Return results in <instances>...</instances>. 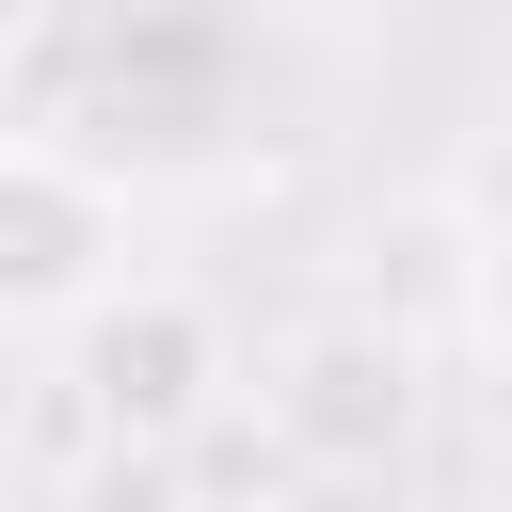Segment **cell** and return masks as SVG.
Segmentation results:
<instances>
[{"label":"cell","mask_w":512,"mask_h":512,"mask_svg":"<svg viewBox=\"0 0 512 512\" xmlns=\"http://www.w3.org/2000/svg\"><path fill=\"white\" fill-rule=\"evenodd\" d=\"M64 384H80V432H144V448H208V416L256 384L224 304L208 288H160L128 272L96 320H64Z\"/></svg>","instance_id":"cell-2"},{"label":"cell","mask_w":512,"mask_h":512,"mask_svg":"<svg viewBox=\"0 0 512 512\" xmlns=\"http://www.w3.org/2000/svg\"><path fill=\"white\" fill-rule=\"evenodd\" d=\"M32 32H48V0H0V80L32 64Z\"/></svg>","instance_id":"cell-5"},{"label":"cell","mask_w":512,"mask_h":512,"mask_svg":"<svg viewBox=\"0 0 512 512\" xmlns=\"http://www.w3.org/2000/svg\"><path fill=\"white\" fill-rule=\"evenodd\" d=\"M144 224H128V176L80 160V144H32L0 128V336H64L128 288Z\"/></svg>","instance_id":"cell-3"},{"label":"cell","mask_w":512,"mask_h":512,"mask_svg":"<svg viewBox=\"0 0 512 512\" xmlns=\"http://www.w3.org/2000/svg\"><path fill=\"white\" fill-rule=\"evenodd\" d=\"M64 512H192V448H144V432H80V464H64Z\"/></svg>","instance_id":"cell-4"},{"label":"cell","mask_w":512,"mask_h":512,"mask_svg":"<svg viewBox=\"0 0 512 512\" xmlns=\"http://www.w3.org/2000/svg\"><path fill=\"white\" fill-rule=\"evenodd\" d=\"M256 432L288 480H400L432 432V352L384 304H320L256 352Z\"/></svg>","instance_id":"cell-1"}]
</instances>
